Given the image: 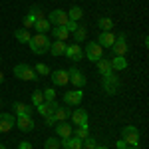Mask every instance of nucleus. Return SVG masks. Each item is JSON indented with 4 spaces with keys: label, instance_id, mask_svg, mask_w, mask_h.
Here are the masks:
<instances>
[{
    "label": "nucleus",
    "instance_id": "nucleus-1",
    "mask_svg": "<svg viewBox=\"0 0 149 149\" xmlns=\"http://www.w3.org/2000/svg\"><path fill=\"white\" fill-rule=\"evenodd\" d=\"M28 46H30V50H32V54L42 56V54H46L48 50H50V38H48L46 34H36V36L30 38Z\"/></svg>",
    "mask_w": 149,
    "mask_h": 149
},
{
    "label": "nucleus",
    "instance_id": "nucleus-2",
    "mask_svg": "<svg viewBox=\"0 0 149 149\" xmlns=\"http://www.w3.org/2000/svg\"><path fill=\"white\" fill-rule=\"evenodd\" d=\"M14 76L18 80H24V81H38L40 80V76L34 72V68L28 66V64H16L14 66Z\"/></svg>",
    "mask_w": 149,
    "mask_h": 149
},
{
    "label": "nucleus",
    "instance_id": "nucleus-3",
    "mask_svg": "<svg viewBox=\"0 0 149 149\" xmlns=\"http://www.w3.org/2000/svg\"><path fill=\"white\" fill-rule=\"evenodd\" d=\"M102 88L107 95H115L117 93V90H119V78L115 76V72L102 76Z\"/></svg>",
    "mask_w": 149,
    "mask_h": 149
},
{
    "label": "nucleus",
    "instance_id": "nucleus-4",
    "mask_svg": "<svg viewBox=\"0 0 149 149\" xmlns=\"http://www.w3.org/2000/svg\"><path fill=\"white\" fill-rule=\"evenodd\" d=\"M121 139L125 141L127 145L139 147V129L135 125H125L121 129Z\"/></svg>",
    "mask_w": 149,
    "mask_h": 149
},
{
    "label": "nucleus",
    "instance_id": "nucleus-5",
    "mask_svg": "<svg viewBox=\"0 0 149 149\" xmlns=\"http://www.w3.org/2000/svg\"><path fill=\"white\" fill-rule=\"evenodd\" d=\"M84 56L88 58L90 62H97L103 58V48L97 44V42H90L88 46L84 48Z\"/></svg>",
    "mask_w": 149,
    "mask_h": 149
},
{
    "label": "nucleus",
    "instance_id": "nucleus-6",
    "mask_svg": "<svg viewBox=\"0 0 149 149\" xmlns=\"http://www.w3.org/2000/svg\"><path fill=\"white\" fill-rule=\"evenodd\" d=\"M70 119L74 121V125H76V127H90V115H88V111H86L84 107L74 109L72 115H70Z\"/></svg>",
    "mask_w": 149,
    "mask_h": 149
},
{
    "label": "nucleus",
    "instance_id": "nucleus-7",
    "mask_svg": "<svg viewBox=\"0 0 149 149\" xmlns=\"http://www.w3.org/2000/svg\"><path fill=\"white\" fill-rule=\"evenodd\" d=\"M46 20L52 24V26H66L70 18H68V12H66V10H62V8H56V10H52L50 14H48Z\"/></svg>",
    "mask_w": 149,
    "mask_h": 149
},
{
    "label": "nucleus",
    "instance_id": "nucleus-8",
    "mask_svg": "<svg viewBox=\"0 0 149 149\" xmlns=\"http://www.w3.org/2000/svg\"><path fill=\"white\" fill-rule=\"evenodd\" d=\"M111 52H113V56H127V52H129V44H127L125 34L115 36V42H113V46H111Z\"/></svg>",
    "mask_w": 149,
    "mask_h": 149
},
{
    "label": "nucleus",
    "instance_id": "nucleus-9",
    "mask_svg": "<svg viewBox=\"0 0 149 149\" xmlns=\"http://www.w3.org/2000/svg\"><path fill=\"white\" fill-rule=\"evenodd\" d=\"M50 78H52V84L56 86V88H66L70 84V76H68V70H54V72H50Z\"/></svg>",
    "mask_w": 149,
    "mask_h": 149
},
{
    "label": "nucleus",
    "instance_id": "nucleus-10",
    "mask_svg": "<svg viewBox=\"0 0 149 149\" xmlns=\"http://www.w3.org/2000/svg\"><path fill=\"white\" fill-rule=\"evenodd\" d=\"M68 76H70V84L76 88V90H81L84 86H86V76H84V72L78 68H70L68 70Z\"/></svg>",
    "mask_w": 149,
    "mask_h": 149
},
{
    "label": "nucleus",
    "instance_id": "nucleus-11",
    "mask_svg": "<svg viewBox=\"0 0 149 149\" xmlns=\"http://www.w3.org/2000/svg\"><path fill=\"white\" fill-rule=\"evenodd\" d=\"M81 100H84V92H81V90H72V92L64 93V105H68V107L80 105Z\"/></svg>",
    "mask_w": 149,
    "mask_h": 149
},
{
    "label": "nucleus",
    "instance_id": "nucleus-12",
    "mask_svg": "<svg viewBox=\"0 0 149 149\" xmlns=\"http://www.w3.org/2000/svg\"><path fill=\"white\" fill-rule=\"evenodd\" d=\"M12 127H16V115L14 113H0V133H8Z\"/></svg>",
    "mask_w": 149,
    "mask_h": 149
},
{
    "label": "nucleus",
    "instance_id": "nucleus-13",
    "mask_svg": "<svg viewBox=\"0 0 149 149\" xmlns=\"http://www.w3.org/2000/svg\"><path fill=\"white\" fill-rule=\"evenodd\" d=\"M64 56L68 60H72V62H80V60H84V48L80 44H68Z\"/></svg>",
    "mask_w": 149,
    "mask_h": 149
},
{
    "label": "nucleus",
    "instance_id": "nucleus-14",
    "mask_svg": "<svg viewBox=\"0 0 149 149\" xmlns=\"http://www.w3.org/2000/svg\"><path fill=\"white\" fill-rule=\"evenodd\" d=\"M56 107H58V102H56V100H54V102H42L38 107H36V111L42 115V117H50V115H54Z\"/></svg>",
    "mask_w": 149,
    "mask_h": 149
},
{
    "label": "nucleus",
    "instance_id": "nucleus-15",
    "mask_svg": "<svg viewBox=\"0 0 149 149\" xmlns=\"http://www.w3.org/2000/svg\"><path fill=\"white\" fill-rule=\"evenodd\" d=\"M16 127L20 129V131H32L36 127L34 119H32V115H24V117H16Z\"/></svg>",
    "mask_w": 149,
    "mask_h": 149
},
{
    "label": "nucleus",
    "instance_id": "nucleus-16",
    "mask_svg": "<svg viewBox=\"0 0 149 149\" xmlns=\"http://www.w3.org/2000/svg\"><path fill=\"white\" fill-rule=\"evenodd\" d=\"M54 127H56V137H60V139H68L70 135H72V129H74V127L70 125V123H66V121H58Z\"/></svg>",
    "mask_w": 149,
    "mask_h": 149
},
{
    "label": "nucleus",
    "instance_id": "nucleus-17",
    "mask_svg": "<svg viewBox=\"0 0 149 149\" xmlns=\"http://www.w3.org/2000/svg\"><path fill=\"white\" fill-rule=\"evenodd\" d=\"M12 113L16 115V117L32 115V107H30V105H26V103H22V102H14V103H12Z\"/></svg>",
    "mask_w": 149,
    "mask_h": 149
},
{
    "label": "nucleus",
    "instance_id": "nucleus-18",
    "mask_svg": "<svg viewBox=\"0 0 149 149\" xmlns=\"http://www.w3.org/2000/svg\"><path fill=\"white\" fill-rule=\"evenodd\" d=\"M97 44L102 48H111L113 46V42H115V34L109 30V32H102V34L97 36V40H95Z\"/></svg>",
    "mask_w": 149,
    "mask_h": 149
},
{
    "label": "nucleus",
    "instance_id": "nucleus-19",
    "mask_svg": "<svg viewBox=\"0 0 149 149\" xmlns=\"http://www.w3.org/2000/svg\"><path fill=\"white\" fill-rule=\"evenodd\" d=\"M66 48H68V44L66 42H62V40H54V42H50V54L52 56H64V52H66Z\"/></svg>",
    "mask_w": 149,
    "mask_h": 149
},
{
    "label": "nucleus",
    "instance_id": "nucleus-20",
    "mask_svg": "<svg viewBox=\"0 0 149 149\" xmlns=\"http://www.w3.org/2000/svg\"><path fill=\"white\" fill-rule=\"evenodd\" d=\"M70 115H72V109H70L68 105H58L56 111H54V119L56 121H68Z\"/></svg>",
    "mask_w": 149,
    "mask_h": 149
},
{
    "label": "nucleus",
    "instance_id": "nucleus-21",
    "mask_svg": "<svg viewBox=\"0 0 149 149\" xmlns=\"http://www.w3.org/2000/svg\"><path fill=\"white\" fill-rule=\"evenodd\" d=\"M109 64H111V70H113V72H123V70H127L125 56H113L109 60Z\"/></svg>",
    "mask_w": 149,
    "mask_h": 149
},
{
    "label": "nucleus",
    "instance_id": "nucleus-22",
    "mask_svg": "<svg viewBox=\"0 0 149 149\" xmlns=\"http://www.w3.org/2000/svg\"><path fill=\"white\" fill-rule=\"evenodd\" d=\"M52 36H54V40H62V42H66L70 38V32L64 28V26H52Z\"/></svg>",
    "mask_w": 149,
    "mask_h": 149
},
{
    "label": "nucleus",
    "instance_id": "nucleus-23",
    "mask_svg": "<svg viewBox=\"0 0 149 149\" xmlns=\"http://www.w3.org/2000/svg\"><path fill=\"white\" fill-rule=\"evenodd\" d=\"M62 147L64 149H81V139L70 135L68 139H62Z\"/></svg>",
    "mask_w": 149,
    "mask_h": 149
},
{
    "label": "nucleus",
    "instance_id": "nucleus-24",
    "mask_svg": "<svg viewBox=\"0 0 149 149\" xmlns=\"http://www.w3.org/2000/svg\"><path fill=\"white\" fill-rule=\"evenodd\" d=\"M14 38H16L20 44H28L30 38H32V34H30V30H26V28H18V30L14 32Z\"/></svg>",
    "mask_w": 149,
    "mask_h": 149
},
{
    "label": "nucleus",
    "instance_id": "nucleus-25",
    "mask_svg": "<svg viewBox=\"0 0 149 149\" xmlns=\"http://www.w3.org/2000/svg\"><path fill=\"white\" fill-rule=\"evenodd\" d=\"M34 30L38 32V34H46V32H50V30H52V24L48 22L46 18L36 20V22H34Z\"/></svg>",
    "mask_w": 149,
    "mask_h": 149
},
{
    "label": "nucleus",
    "instance_id": "nucleus-26",
    "mask_svg": "<svg viewBox=\"0 0 149 149\" xmlns=\"http://www.w3.org/2000/svg\"><path fill=\"white\" fill-rule=\"evenodd\" d=\"M95 66H97V72L102 74V76H105V74H111L113 70H111V64H109V60H97L95 62Z\"/></svg>",
    "mask_w": 149,
    "mask_h": 149
},
{
    "label": "nucleus",
    "instance_id": "nucleus-27",
    "mask_svg": "<svg viewBox=\"0 0 149 149\" xmlns=\"http://www.w3.org/2000/svg\"><path fill=\"white\" fill-rule=\"evenodd\" d=\"M68 18L74 20V22H80L81 18H84V10H81L80 6H72V8L68 10Z\"/></svg>",
    "mask_w": 149,
    "mask_h": 149
},
{
    "label": "nucleus",
    "instance_id": "nucleus-28",
    "mask_svg": "<svg viewBox=\"0 0 149 149\" xmlns=\"http://www.w3.org/2000/svg\"><path fill=\"white\" fill-rule=\"evenodd\" d=\"M97 28H102V32H109V30L113 28V20L107 18V16H102V18L97 20Z\"/></svg>",
    "mask_w": 149,
    "mask_h": 149
},
{
    "label": "nucleus",
    "instance_id": "nucleus-29",
    "mask_svg": "<svg viewBox=\"0 0 149 149\" xmlns=\"http://www.w3.org/2000/svg\"><path fill=\"white\" fill-rule=\"evenodd\" d=\"M86 38H88V30H86V26H78V30L74 32V42H76V44H81Z\"/></svg>",
    "mask_w": 149,
    "mask_h": 149
},
{
    "label": "nucleus",
    "instance_id": "nucleus-30",
    "mask_svg": "<svg viewBox=\"0 0 149 149\" xmlns=\"http://www.w3.org/2000/svg\"><path fill=\"white\" fill-rule=\"evenodd\" d=\"M72 135L84 141L86 137H90V127H74V129H72Z\"/></svg>",
    "mask_w": 149,
    "mask_h": 149
},
{
    "label": "nucleus",
    "instance_id": "nucleus-31",
    "mask_svg": "<svg viewBox=\"0 0 149 149\" xmlns=\"http://www.w3.org/2000/svg\"><path fill=\"white\" fill-rule=\"evenodd\" d=\"M44 149H62V141L58 137H50L44 141Z\"/></svg>",
    "mask_w": 149,
    "mask_h": 149
},
{
    "label": "nucleus",
    "instance_id": "nucleus-32",
    "mask_svg": "<svg viewBox=\"0 0 149 149\" xmlns=\"http://www.w3.org/2000/svg\"><path fill=\"white\" fill-rule=\"evenodd\" d=\"M42 102H44V93H42V90H34V92H32V105L38 107Z\"/></svg>",
    "mask_w": 149,
    "mask_h": 149
},
{
    "label": "nucleus",
    "instance_id": "nucleus-33",
    "mask_svg": "<svg viewBox=\"0 0 149 149\" xmlns=\"http://www.w3.org/2000/svg\"><path fill=\"white\" fill-rule=\"evenodd\" d=\"M34 72L38 74V76H50V72H52V70L48 68L46 64H42V62H40V64H36V66H34Z\"/></svg>",
    "mask_w": 149,
    "mask_h": 149
},
{
    "label": "nucleus",
    "instance_id": "nucleus-34",
    "mask_svg": "<svg viewBox=\"0 0 149 149\" xmlns=\"http://www.w3.org/2000/svg\"><path fill=\"white\" fill-rule=\"evenodd\" d=\"M34 22H36V18L32 16V14H30V12H28V14H26V16L22 18V24H24V28H26V30L34 28Z\"/></svg>",
    "mask_w": 149,
    "mask_h": 149
},
{
    "label": "nucleus",
    "instance_id": "nucleus-35",
    "mask_svg": "<svg viewBox=\"0 0 149 149\" xmlns=\"http://www.w3.org/2000/svg\"><path fill=\"white\" fill-rule=\"evenodd\" d=\"M44 93V102H54L56 100V90L54 88H46V90H42Z\"/></svg>",
    "mask_w": 149,
    "mask_h": 149
},
{
    "label": "nucleus",
    "instance_id": "nucleus-36",
    "mask_svg": "<svg viewBox=\"0 0 149 149\" xmlns=\"http://www.w3.org/2000/svg\"><path fill=\"white\" fill-rule=\"evenodd\" d=\"M30 14L34 16L36 20H42V18H46V16H44V10H42L40 6H32V8H30Z\"/></svg>",
    "mask_w": 149,
    "mask_h": 149
},
{
    "label": "nucleus",
    "instance_id": "nucleus-37",
    "mask_svg": "<svg viewBox=\"0 0 149 149\" xmlns=\"http://www.w3.org/2000/svg\"><path fill=\"white\" fill-rule=\"evenodd\" d=\"M95 139L93 137H86L84 141H81V149H95Z\"/></svg>",
    "mask_w": 149,
    "mask_h": 149
},
{
    "label": "nucleus",
    "instance_id": "nucleus-38",
    "mask_svg": "<svg viewBox=\"0 0 149 149\" xmlns=\"http://www.w3.org/2000/svg\"><path fill=\"white\" fill-rule=\"evenodd\" d=\"M78 26H80V24H78V22H74V20H68V24H66V26H64V28H66V30H68L70 34H74V32H76V30H78Z\"/></svg>",
    "mask_w": 149,
    "mask_h": 149
},
{
    "label": "nucleus",
    "instance_id": "nucleus-39",
    "mask_svg": "<svg viewBox=\"0 0 149 149\" xmlns=\"http://www.w3.org/2000/svg\"><path fill=\"white\" fill-rule=\"evenodd\" d=\"M18 149H34V147H32V143H30V141H20Z\"/></svg>",
    "mask_w": 149,
    "mask_h": 149
},
{
    "label": "nucleus",
    "instance_id": "nucleus-40",
    "mask_svg": "<svg viewBox=\"0 0 149 149\" xmlns=\"http://www.w3.org/2000/svg\"><path fill=\"white\" fill-rule=\"evenodd\" d=\"M56 123H58V121L54 119V115H50V117H46V125H48V127H54Z\"/></svg>",
    "mask_w": 149,
    "mask_h": 149
},
{
    "label": "nucleus",
    "instance_id": "nucleus-41",
    "mask_svg": "<svg viewBox=\"0 0 149 149\" xmlns=\"http://www.w3.org/2000/svg\"><path fill=\"white\" fill-rule=\"evenodd\" d=\"M115 147H117V149H125V147H127V143L123 141V139H117V143H115Z\"/></svg>",
    "mask_w": 149,
    "mask_h": 149
},
{
    "label": "nucleus",
    "instance_id": "nucleus-42",
    "mask_svg": "<svg viewBox=\"0 0 149 149\" xmlns=\"http://www.w3.org/2000/svg\"><path fill=\"white\" fill-rule=\"evenodd\" d=\"M95 149H109V147H105V145H95Z\"/></svg>",
    "mask_w": 149,
    "mask_h": 149
},
{
    "label": "nucleus",
    "instance_id": "nucleus-43",
    "mask_svg": "<svg viewBox=\"0 0 149 149\" xmlns=\"http://www.w3.org/2000/svg\"><path fill=\"white\" fill-rule=\"evenodd\" d=\"M2 81H4V74L0 72V84H2Z\"/></svg>",
    "mask_w": 149,
    "mask_h": 149
},
{
    "label": "nucleus",
    "instance_id": "nucleus-44",
    "mask_svg": "<svg viewBox=\"0 0 149 149\" xmlns=\"http://www.w3.org/2000/svg\"><path fill=\"white\" fill-rule=\"evenodd\" d=\"M125 149H139V147H133V145H127Z\"/></svg>",
    "mask_w": 149,
    "mask_h": 149
},
{
    "label": "nucleus",
    "instance_id": "nucleus-45",
    "mask_svg": "<svg viewBox=\"0 0 149 149\" xmlns=\"http://www.w3.org/2000/svg\"><path fill=\"white\" fill-rule=\"evenodd\" d=\"M0 149H6V147H4V145H0Z\"/></svg>",
    "mask_w": 149,
    "mask_h": 149
},
{
    "label": "nucleus",
    "instance_id": "nucleus-46",
    "mask_svg": "<svg viewBox=\"0 0 149 149\" xmlns=\"http://www.w3.org/2000/svg\"><path fill=\"white\" fill-rule=\"evenodd\" d=\"M0 62H2V56H0Z\"/></svg>",
    "mask_w": 149,
    "mask_h": 149
}]
</instances>
